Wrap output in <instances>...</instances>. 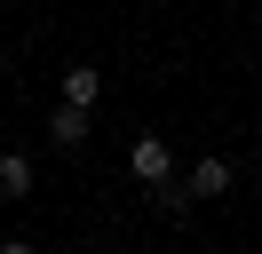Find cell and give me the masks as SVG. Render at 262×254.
Listing matches in <instances>:
<instances>
[{
  "instance_id": "cell-3",
  "label": "cell",
  "mask_w": 262,
  "mask_h": 254,
  "mask_svg": "<svg viewBox=\"0 0 262 254\" xmlns=\"http://www.w3.org/2000/svg\"><path fill=\"white\" fill-rule=\"evenodd\" d=\"M230 190V159H199L191 167V199H223Z\"/></svg>"
},
{
  "instance_id": "cell-4",
  "label": "cell",
  "mask_w": 262,
  "mask_h": 254,
  "mask_svg": "<svg viewBox=\"0 0 262 254\" xmlns=\"http://www.w3.org/2000/svg\"><path fill=\"white\" fill-rule=\"evenodd\" d=\"M0 190H8V199L32 190V159H24V151H0Z\"/></svg>"
},
{
  "instance_id": "cell-5",
  "label": "cell",
  "mask_w": 262,
  "mask_h": 254,
  "mask_svg": "<svg viewBox=\"0 0 262 254\" xmlns=\"http://www.w3.org/2000/svg\"><path fill=\"white\" fill-rule=\"evenodd\" d=\"M96 95H103V72L72 64V72H64V103H96Z\"/></svg>"
},
{
  "instance_id": "cell-2",
  "label": "cell",
  "mask_w": 262,
  "mask_h": 254,
  "mask_svg": "<svg viewBox=\"0 0 262 254\" xmlns=\"http://www.w3.org/2000/svg\"><path fill=\"white\" fill-rule=\"evenodd\" d=\"M48 143H56V151H80V143H88V103H56L48 111Z\"/></svg>"
},
{
  "instance_id": "cell-1",
  "label": "cell",
  "mask_w": 262,
  "mask_h": 254,
  "mask_svg": "<svg viewBox=\"0 0 262 254\" xmlns=\"http://www.w3.org/2000/svg\"><path fill=\"white\" fill-rule=\"evenodd\" d=\"M127 175L151 183V190L175 183V151H167V135H135V143H127Z\"/></svg>"
}]
</instances>
